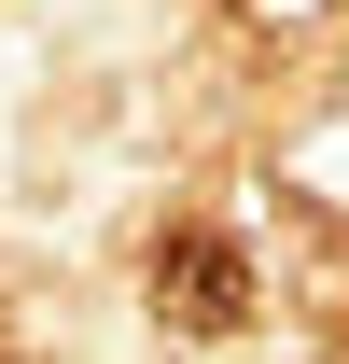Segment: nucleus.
<instances>
[{"mask_svg":"<svg viewBox=\"0 0 349 364\" xmlns=\"http://www.w3.org/2000/svg\"><path fill=\"white\" fill-rule=\"evenodd\" d=\"M154 322H168V336H238V322H252V252L223 225L154 238Z\"/></svg>","mask_w":349,"mask_h":364,"instance_id":"nucleus-1","label":"nucleus"}]
</instances>
